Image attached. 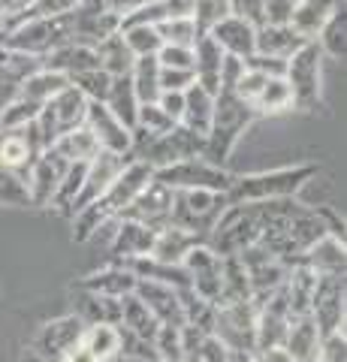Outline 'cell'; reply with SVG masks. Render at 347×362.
Instances as JSON below:
<instances>
[{"label":"cell","mask_w":347,"mask_h":362,"mask_svg":"<svg viewBox=\"0 0 347 362\" xmlns=\"http://www.w3.org/2000/svg\"><path fill=\"white\" fill-rule=\"evenodd\" d=\"M88 106H91V100H88L79 88L66 85L58 97H52L46 103V112L52 115L54 127H58V133H70L76 127H85V115H88Z\"/></svg>","instance_id":"obj_23"},{"label":"cell","mask_w":347,"mask_h":362,"mask_svg":"<svg viewBox=\"0 0 347 362\" xmlns=\"http://www.w3.org/2000/svg\"><path fill=\"white\" fill-rule=\"evenodd\" d=\"M196 245H206L203 239H196L194 233L182 230V226H163V230H158V235H154V245H151V259L154 263H163V266H182L184 257L194 251Z\"/></svg>","instance_id":"obj_22"},{"label":"cell","mask_w":347,"mask_h":362,"mask_svg":"<svg viewBox=\"0 0 347 362\" xmlns=\"http://www.w3.org/2000/svg\"><path fill=\"white\" fill-rule=\"evenodd\" d=\"M154 4H160V0H154Z\"/></svg>","instance_id":"obj_61"},{"label":"cell","mask_w":347,"mask_h":362,"mask_svg":"<svg viewBox=\"0 0 347 362\" xmlns=\"http://www.w3.org/2000/svg\"><path fill=\"white\" fill-rule=\"evenodd\" d=\"M112 362H160V359H130V356H115Z\"/></svg>","instance_id":"obj_59"},{"label":"cell","mask_w":347,"mask_h":362,"mask_svg":"<svg viewBox=\"0 0 347 362\" xmlns=\"http://www.w3.org/2000/svg\"><path fill=\"white\" fill-rule=\"evenodd\" d=\"M320 341L323 335L317 329V323L311 320V314L305 317H290L284 350L293 362H320Z\"/></svg>","instance_id":"obj_21"},{"label":"cell","mask_w":347,"mask_h":362,"mask_svg":"<svg viewBox=\"0 0 347 362\" xmlns=\"http://www.w3.org/2000/svg\"><path fill=\"white\" fill-rule=\"evenodd\" d=\"M170 218H172V190L154 178L148 181V187L130 202V209L121 214V221L145 223L154 233L163 230V226H170Z\"/></svg>","instance_id":"obj_11"},{"label":"cell","mask_w":347,"mask_h":362,"mask_svg":"<svg viewBox=\"0 0 347 362\" xmlns=\"http://www.w3.org/2000/svg\"><path fill=\"white\" fill-rule=\"evenodd\" d=\"M130 157L127 154H112V151H100L91 163H88L85 169V181H82V190H79V197H76L73 202V214L85 209V206H91V202H97L100 197L106 194V190L112 187V181H115L121 175V169L127 166Z\"/></svg>","instance_id":"obj_13"},{"label":"cell","mask_w":347,"mask_h":362,"mask_svg":"<svg viewBox=\"0 0 347 362\" xmlns=\"http://www.w3.org/2000/svg\"><path fill=\"white\" fill-rule=\"evenodd\" d=\"M70 85H73V88H79L82 94L91 100V103H103L106 94H109L112 78H109L103 70H88V73L73 76V78H70Z\"/></svg>","instance_id":"obj_44"},{"label":"cell","mask_w":347,"mask_h":362,"mask_svg":"<svg viewBox=\"0 0 347 362\" xmlns=\"http://www.w3.org/2000/svg\"><path fill=\"white\" fill-rule=\"evenodd\" d=\"M317 166L302 163V166H284L272 173H257L242 175L230 181L227 199L230 206H245V202H269V199H293L308 178H314Z\"/></svg>","instance_id":"obj_2"},{"label":"cell","mask_w":347,"mask_h":362,"mask_svg":"<svg viewBox=\"0 0 347 362\" xmlns=\"http://www.w3.org/2000/svg\"><path fill=\"white\" fill-rule=\"evenodd\" d=\"M127 49L133 52V58H158V52L163 49V40L154 25H130L121 28Z\"/></svg>","instance_id":"obj_38"},{"label":"cell","mask_w":347,"mask_h":362,"mask_svg":"<svg viewBox=\"0 0 347 362\" xmlns=\"http://www.w3.org/2000/svg\"><path fill=\"white\" fill-rule=\"evenodd\" d=\"M302 266H308L317 278L323 275H344V239L341 235H320V239L308 247L299 259Z\"/></svg>","instance_id":"obj_24"},{"label":"cell","mask_w":347,"mask_h":362,"mask_svg":"<svg viewBox=\"0 0 347 362\" xmlns=\"http://www.w3.org/2000/svg\"><path fill=\"white\" fill-rule=\"evenodd\" d=\"M42 154V145L33 133V124H28L25 130H13V133H0V169L13 173L21 185L28 181V173L33 160Z\"/></svg>","instance_id":"obj_12"},{"label":"cell","mask_w":347,"mask_h":362,"mask_svg":"<svg viewBox=\"0 0 347 362\" xmlns=\"http://www.w3.org/2000/svg\"><path fill=\"white\" fill-rule=\"evenodd\" d=\"M76 317H79L85 326H97V323L118 326L121 323V299L97 296V293L82 290L79 302H76Z\"/></svg>","instance_id":"obj_33"},{"label":"cell","mask_w":347,"mask_h":362,"mask_svg":"<svg viewBox=\"0 0 347 362\" xmlns=\"http://www.w3.org/2000/svg\"><path fill=\"white\" fill-rule=\"evenodd\" d=\"M230 362H236V359H230Z\"/></svg>","instance_id":"obj_62"},{"label":"cell","mask_w":347,"mask_h":362,"mask_svg":"<svg viewBox=\"0 0 347 362\" xmlns=\"http://www.w3.org/2000/svg\"><path fill=\"white\" fill-rule=\"evenodd\" d=\"M251 362H293L290 354L284 347H272V350H260V354H254Z\"/></svg>","instance_id":"obj_57"},{"label":"cell","mask_w":347,"mask_h":362,"mask_svg":"<svg viewBox=\"0 0 347 362\" xmlns=\"http://www.w3.org/2000/svg\"><path fill=\"white\" fill-rule=\"evenodd\" d=\"M163 21L166 18H194V0H160Z\"/></svg>","instance_id":"obj_55"},{"label":"cell","mask_w":347,"mask_h":362,"mask_svg":"<svg viewBox=\"0 0 347 362\" xmlns=\"http://www.w3.org/2000/svg\"><path fill=\"white\" fill-rule=\"evenodd\" d=\"M97 54V66L103 70L109 78H121V76H130L133 70V52L127 49V42L124 37H121V30L118 33H112V37H106L103 42L94 49Z\"/></svg>","instance_id":"obj_30"},{"label":"cell","mask_w":347,"mask_h":362,"mask_svg":"<svg viewBox=\"0 0 347 362\" xmlns=\"http://www.w3.org/2000/svg\"><path fill=\"white\" fill-rule=\"evenodd\" d=\"M106 4V9L112 16H115L118 21H124L127 16H133L136 13V9H142L145 4H148V0H103Z\"/></svg>","instance_id":"obj_56"},{"label":"cell","mask_w":347,"mask_h":362,"mask_svg":"<svg viewBox=\"0 0 347 362\" xmlns=\"http://www.w3.org/2000/svg\"><path fill=\"white\" fill-rule=\"evenodd\" d=\"M344 33H347V16H344V9H339V13L327 21V28L320 30V37L314 42H317V49L323 54L341 61L344 58Z\"/></svg>","instance_id":"obj_42"},{"label":"cell","mask_w":347,"mask_h":362,"mask_svg":"<svg viewBox=\"0 0 347 362\" xmlns=\"http://www.w3.org/2000/svg\"><path fill=\"white\" fill-rule=\"evenodd\" d=\"M233 356H254L257 344V305L254 302H233L218 305L215 311V332Z\"/></svg>","instance_id":"obj_7"},{"label":"cell","mask_w":347,"mask_h":362,"mask_svg":"<svg viewBox=\"0 0 347 362\" xmlns=\"http://www.w3.org/2000/svg\"><path fill=\"white\" fill-rule=\"evenodd\" d=\"M103 106H106L112 115H115V118L133 133V127H136V115H139V100H136V94H133L130 76L112 78L109 94H106V100H103Z\"/></svg>","instance_id":"obj_32"},{"label":"cell","mask_w":347,"mask_h":362,"mask_svg":"<svg viewBox=\"0 0 347 362\" xmlns=\"http://www.w3.org/2000/svg\"><path fill=\"white\" fill-rule=\"evenodd\" d=\"M245 66L260 76H269V78H281L284 76V61H275V58H266V54H251L248 61H245Z\"/></svg>","instance_id":"obj_51"},{"label":"cell","mask_w":347,"mask_h":362,"mask_svg":"<svg viewBox=\"0 0 347 362\" xmlns=\"http://www.w3.org/2000/svg\"><path fill=\"white\" fill-rule=\"evenodd\" d=\"M227 16H230V0H194V21L203 33H208Z\"/></svg>","instance_id":"obj_45"},{"label":"cell","mask_w":347,"mask_h":362,"mask_svg":"<svg viewBox=\"0 0 347 362\" xmlns=\"http://www.w3.org/2000/svg\"><path fill=\"white\" fill-rule=\"evenodd\" d=\"M175 127V121L166 115V112L158 106V103H145L139 106V115H136V127L139 133H148V136H163Z\"/></svg>","instance_id":"obj_43"},{"label":"cell","mask_w":347,"mask_h":362,"mask_svg":"<svg viewBox=\"0 0 347 362\" xmlns=\"http://www.w3.org/2000/svg\"><path fill=\"white\" fill-rule=\"evenodd\" d=\"M85 127L94 133V139L100 145V151H112V154H130V142L133 136L130 130L121 124L103 103H91L85 115Z\"/></svg>","instance_id":"obj_16"},{"label":"cell","mask_w":347,"mask_h":362,"mask_svg":"<svg viewBox=\"0 0 347 362\" xmlns=\"http://www.w3.org/2000/svg\"><path fill=\"white\" fill-rule=\"evenodd\" d=\"M257 121L254 106H248L245 100L236 94L220 90L215 97V115H211V127L206 133V148H203V160L223 166L227 157L236 148V142L242 139V133Z\"/></svg>","instance_id":"obj_1"},{"label":"cell","mask_w":347,"mask_h":362,"mask_svg":"<svg viewBox=\"0 0 347 362\" xmlns=\"http://www.w3.org/2000/svg\"><path fill=\"white\" fill-rule=\"evenodd\" d=\"M320 362H344V332H332L320 341Z\"/></svg>","instance_id":"obj_53"},{"label":"cell","mask_w":347,"mask_h":362,"mask_svg":"<svg viewBox=\"0 0 347 362\" xmlns=\"http://www.w3.org/2000/svg\"><path fill=\"white\" fill-rule=\"evenodd\" d=\"M257 242H260V218L254 202H245V206H227L206 239V247L218 257H242Z\"/></svg>","instance_id":"obj_4"},{"label":"cell","mask_w":347,"mask_h":362,"mask_svg":"<svg viewBox=\"0 0 347 362\" xmlns=\"http://www.w3.org/2000/svg\"><path fill=\"white\" fill-rule=\"evenodd\" d=\"M66 169H70V163L61 160V157L54 154L52 148L42 151L37 160H33L30 173H28V181H25L28 199H33L37 206H46V202H52L54 194H58L64 175H66Z\"/></svg>","instance_id":"obj_15"},{"label":"cell","mask_w":347,"mask_h":362,"mask_svg":"<svg viewBox=\"0 0 347 362\" xmlns=\"http://www.w3.org/2000/svg\"><path fill=\"white\" fill-rule=\"evenodd\" d=\"M33 4H37V0H0V30H6L21 13H28Z\"/></svg>","instance_id":"obj_52"},{"label":"cell","mask_w":347,"mask_h":362,"mask_svg":"<svg viewBox=\"0 0 347 362\" xmlns=\"http://www.w3.org/2000/svg\"><path fill=\"white\" fill-rule=\"evenodd\" d=\"M296 4H302V0H293V6H296Z\"/></svg>","instance_id":"obj_60"},{"label":"cell","mask_w":347,"mask_h":362,"mask_svg":"<svg viewBox=\"0 0 347 362\" xmlns=\"http://www.w3.org/2000/svg\"><path fill=\"white\" fill-rule=\"evenodd\" d=\"M82 332H85V323L76 314L52 320V323L42 326V332L37 338V354L46 356V359H61L73 344L82 341Z\"/></svg>","instance_id":"obj_20"},{"label":"cell","mask_w":347,"mask_h":362,"mask_svg":"<svg viewBox=\"0 0 347 362\" xmlns=\"http://www.w3.org/2000/svg\"><path fill=\"white\" fill-rule=\"evenodd\" d=\"M130 85H133V94H136L139 106L158 103V97L163 94L160 90V64H158V58H136L133 61Z\"/></svg>","instance_id":"obj_36"},{"label":"cell","mask_w":347,"mask_h":362,"mask_svg":"<svg viewBox=\"0 0 347 362\" xmlns=\"http://www.w3.org/2000/svg\"><path fill=\"white\" fill-rule=\"evenodd\" d=\"M52 151L66 163H91L100 154V145L94 139V133L88 127H76L70 133L58 136V142L52 145Z\"/></svg>","instance_id":"obj_31"},{"label":"cell","mask_w":347,"mask_h":362,"mask_svg":"<svg viewBox=\"0 0 347 362\" xmlns=\"http://www.w3.org/2000/svg\"><path fill=\"white\" fill-rule=\"evenodd\" d=\"M118 326L124 332L142 338V341H151V344H154V335H158V329H160V323L154 320L151 311L145 308V305L133 296V293L121 299V323Z\"/></svg>","instance_id":"obj_34"},{"label":"cell","mask_w":347,"mask_h":362,"mask_svg":"<svg viewBox=\"0 0 347 362\" xmlns=\"http://www.w3.org/2000/svg\"><path fill=\"white\" fill-rule=\"evenodd\" d=\"M190 85H196L194 70H166V66H160V90H178V94H184Z\"/></svg>","instance_id":"obj_48"},{"label":"cell","mask_w":347,"mask_h":362,"mask_svg":"<svg viewBox=\"0 0 347 362\" xmlns=\"http://www.w3.org/2000/svg\"><path fill=\"white\" fill-rule=\"evenodd\" d=\"M230 16L248 21V25H254V28H263L266 25L263 0H230Z\"/></svg>","instance_id":"obj_47"},{"label":"cell","mask_w":347,"mask_h":362,"mask_svg":"<svg viewBox=\"0 0 347 362\" xmlns=\"http://www.w3.org/2000/svg\"><path fill=\"white\" fill-rule=\"evenodd\" d=\"M266 25H290L293 16V0H263Z\"/></svg>","instance_id":"obj_50"},{"label":"cell","mask_w":347,"mask_h":362,"mask_svg":"<svg viewBox=\"0 0 347 362\" xmlns=\"http://www.w3.org/2000/svg\"><path fill=\"white\" fill-rule=\"evenodd\" d=\"M182 362H184V359H182Z\"/></svg>","instance_id":"obj_63"},{"label":"cell","mask_w":347,"mask_h":362,"mask_svg":"<svg viewBox=\"0 0 347 362\" xmlns=\"http://www.w3.org/2000/svg\"><path fill=\"white\" fill-rule=\"evenodd\" d=\"M230 199L227 194H215V190H172V226L194 233L196 239H208L220 214L227 211Z\"/></svg>","instance_id":"obj_3"},{"label":"cell","mask_w":347,"mask_h":362,"mask_svg":"<svg viewBox=\"0 0 347 362\" xmlns=\"http://www.w3.org/2000/svg\"><path fill=\"white\" fill-rule=\"evenodd\" d=\"M211 115H215V94H208V90L199 85H190L184 90V112H182V121L178 124L206 139V133L211 127Z\"/></svg>","instance_id":"obj_28"},{"label":"cell","mask_w":347,"mask_h":362,"mask_svg":"<svg viewBox=\"0 0 347 362\" xmlns=\"http://www.w3.org/2000/svg\"><path fill=\"white\" fill-rule=\"evenodd\" d=\"M42 66L61 73L66 78L88 73V70H100L94 49H88V45H76V42H66V45H61V49H54L49 58H42Z\"/></svg>","instance_id":"obj_27"},{"label":"cell","mask_w":347,"mask_h":362,"mask_svg":"<svg viewBox=\"0 0 347 362\" xmlns=\"http://www.w3.org/2000/svg\"><path fill=\"white\" fill-rule=\"evenodd\" d=\"M82 290L97 293V296H109V299H124L136 290V275H133L127 266H109L88 278Z\"/></svg>","instance_id":"obj_29"},{"label":"cell","mask_w":347,"mask_h":362,"mask_svg":"<svg viewBox=\"0 0 347 362\" xmlns=\"http://www.w3.org/2000/svg\"><path fill=\"white\" fill-rule=\"evenodd\" d=\"M154 230H148L145 223H136V221H121L115 223V233H112V254L121 266L124 263H133V259H142L151 254V245H154Z\"/></svg>","instance_id":"obj_18"},{"label":"cell","mask_w":347,"mask_h":362,"mask_svg":"<svg viewBox=\"0 0 347 362\" xmlns=\"http://www.w3.org/2000/svg\"><path fill=\"white\" fill-rule=\"evenodd\" d=\"M158 106L178 124L182 121V112H184V94H178V90H163L158 97Z\"/></svg>","instance_id":"obj_54"},{"label":"cell","mask_w":347,"mask_h":362,"mask_svg":"<svg viewBox=\"0 0 347 362\" xmlns=\"http://www.w3.org/2000/svg\"><path fill=\"white\" fill-rule=\"evenodd\" d=\"M82 344L88 347L97 362H112L121 354V329L109 323H97V326H85L82 332Z\"/></svg>","instance_id":"obj_37"},{"label":"cell","mask_w":347,"mask_h":362,"mask_svg":"<svg viewBox=\"0 0 347 362\" xmlns=\"http://www.w3.org/2000/svg\"><path fill=\"white\" fill-rule=\"evenodd\" d=\"M182 269L187 272L190 278V290H194V296H199L203 302L215 305L220 302V257L211 254L206 245H196L194 251L184 257Z\"/></svg>","instance_id":"obj_10"},{"label":"cell","mask_w":347,"mask_h":362,"mask_svg":"<svg viewBox=\"0 0 347 362\" xmlns=\"http://www.w3.org/2000/svg\"><path fill=\"white\" fill-rule=\"evenodd\" d=\"M311 320L317 323L320 335L344 332V275H323L317 278L314 299H311Z\"/></svg>","instance_id":"obj_9"},{"label":"cell","mask_w":347,"mask_h":362,"mask_svg":"<svg viewBox=\"0 0 347 362\" xmlns=\"http://www.w3.org/2000/svg\"><path fill=\"white\" fill-rule=\"evenodd\" d=\"M121 30V21L106 9L103 0H79L70 13V42L97 49L112 33Z\"/></svg>","instance_id":"obj_8"},{"label":"cell","mask_w":347,"mask_h":362,"mask_svg":"<svg viewBox=\"0 0 347 362\" xmlns=\"http://www.w3.org/2000/svg\"><path fill=\"white\" fill-rule=\"evenodd\" d=\"M284 82L290 88L296 109H317L320 106V90H323V52L317 42H305L302 49L287 61L284 66Z\"/></svg>","instance_id":"obj_5"},{"label":"cell","mask_w":347,"mask_h":362,"mask_svg":"<svg viewBox=\"0 0 347 362\" xmlns=\"http://www.w3.org/2000/svg\"><path fill=\"white\" fill-rule=\"evenodd\" d=\"M344 9V0H302L293 6V16H290V28L305 42H314L320 37V30L327 28V21Z\"/></svg>","instance_id":"obj_19"},{"label":"cell","mask_w":347,"mask_h":362,"mask_svg":"<svg viewBox=\"0 0 347 362\" xmlns=\"http://www.w3.org/2000/svg\"><path fill=\"white\" fill-rule=\"evenodd\" d=\"M158 64L166 70H194V49H178V45H163L158 52Z\"/></svg>","instance_id":"obj_46"},{"label":"cell","mask_w":347,"mask_h":362,"mask_svg":"<svg viewBox=\"0 0 347 362\" xmlns=\"http://www.w3.org/2000/svg\"><path fill=\"white\" fill-rule=\"evenodd\" d=\"M158 33L163 45H178V49H194V42L199 40V30L194 18H166L158 25Z\"/></svg>","instance_id":"obj_40"},{"label":"cell","mask_w":347,"mask_h":362,"mask_svg":"<svg viewBox=\"0 0 347 362\" xmlns=\"http://www.w3.org/2000/svg\"><path fill=\"white\" fill-rule=\"evenodd\" d=\"M302 45H305V40H302L290 25H263V28H257L254 54H266V58H275V61L287 64Z\"/></svg>","instance_id":"obj_25"},{"label":"cell","mask_w":347,"mask_h":362,"mask_svg":"<svg viewBox=\"0 0 347 362\" xmlns=\"http://www.w3.org/2000/svg\"><path fill=\"white\" fill-rule=\"evenodd\" d=\"M242 76H245V61L230 58V54H223V64H220V90H227V94H233ZM220 90H218V94H220Z\"/></svg>","instance_id":"obj_49"},{"label":"cell","mask_w":347,"mask_h":362,"mask_svg":"<svg viewBox=\"0 0 347 362\" xmlns=\"http://www.w3.org/2000/svg\"><path fill=\"white\" fill-rule=\"evenodd\" d=\"M154 181H160L170 190H215V194H227L233 175L223 166L203 160V157H190V160H178L166 169H158Z\"/></svg>","instance_id":"obj_6"},{"label":"cell","mask_w":347,"mask_h":362,"mask_svg":"<svg viewBox=\"0 0 347 362\" xmlns=\"http://www.w3.org/2000/svg\"><path fill=\"white\" fill-rule=\"evenodd\" d=\"M287 109H293V97H290V88L284 82V76L281 78H269L266 88L260 90V97L254 100L257 118L260 115H278V112H287Z\"/></svg>","instance_id":"obj_39"},{"label":"cell","mask_w":347,"mask_h":362,"mask_svg":"<svg viewBox=\"0 0 347 362\" xmlns=\"http://www.w3.org/2000/svg\"><path fill=\"white\" fill-rule=\"evenodd\" d=\"M66 85H70V78H66V76L54 73V70H46V66H40L37 73H30L25 78V85H21L18 97L21 100H30V103H37V106H46L49 100L58 97Z\"/></svg>","instance_id":"obj_35"},{"label":"cell","mask_w":347,"mask_h":362,"mask_svg":"<svg viewBox=\"0 0 347 362\" xmlns=\"http://www.w3.org/2000/svg\"><path fill=\"white\" fill-rule=\"evenodd\" d=\"M61 359H64V362H97L91 354H88V347H85L82 341H79V344H73Z\"/></svg>","instance_id":"obj_58"},{"label":"cell","mask_w":347,"mask_h":362,"mask_svg":"<svg viewBox=\"0 0 347 362\" xmlns=\"http://www.w3.org/2000/svg\"><path fill=\"white\" fill-rule=\"evenodd\" d=\"M220 64H223V52L218 49V42L208 33H199V40L194 42V76L196 85L215 97L220 90Z\"/></svg>","instance_id":"obj_26"},{"label":"cell","mask_w":347,"mask_h":362,"mask_svg":"<svg viewBox=\"0 0 347 362\" xmlns=\"http://www.w3.org/2000/svg\"><path fill=\"white\" fill-rule=\"evenodd\" d=\"M208 37L218 42V49L223 54L239 58V61H248L257 49V28L236 16H227L223 21H218V25L208 30Z\"/></svg>","instance_id":"obj_17"},{"label":"cell","mask_w":347,"mask_h":362,"mask_svg":"<svg viewBox=\"0 0 347 362\" xmlns=\"http://www.w3.org/2000/svg\"><path fill=\"white\" fill-rule=\"evenodd\" d=\"M178 293L182 290L158 284V281H136L133 296L151 311V317L160 326H184V308H182V296Z\"/></svg>","instance_id":"obj_14"},{"label":"cell","mask_w":347,"mask_h":362,"mask_svg":"<svg viewBox=\"0 0 347 362\" xmlns=\"http://www.w3.org/2000/svg\"><path fill=\"white\" fill-rule=\"evenodd\" d=\"M40 109H42V106L30 103V100H21V97H16L13 103H6L4 109H0V133L25 130L28 124H33V121H37Z\"/></svg>","instance_id":"obj_41"}]
</instances>
